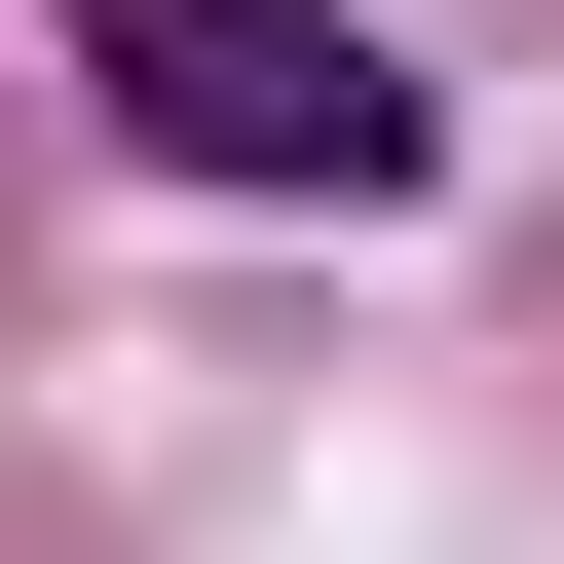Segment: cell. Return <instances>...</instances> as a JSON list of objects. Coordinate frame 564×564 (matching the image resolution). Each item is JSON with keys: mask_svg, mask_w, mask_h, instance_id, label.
<instances>
[{"mask_svg": "<svg viewBox=\"0 0 564 564\" xmlns=\"http://www.w3.org/2000/svg\"><path fill=\"white\" fill-rule=\"evenodd\" d=\"M39 39L113 76V151H188V188H302V226H377V188L452 151V76L377 39V0H39Z\"/></svg>", "mask_w": 564, "mask_h": 564, "instance_id": "6da1fadb", "label": "cell"}]
</instances>
